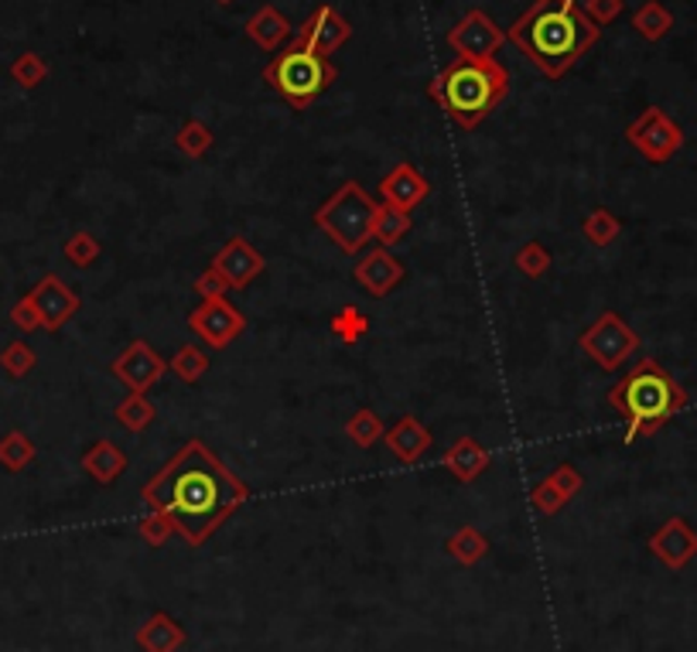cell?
Returning <instances> with one entry per match:
<instances>
[{
    "instance_id": "6da1fadb",
    "label": "cell",
    "mask_w": 697,
    "mask_h": 652,
    "mask_svg": "<svg viewBox=\"0 0 697 652\" xmlns=\"http://www.w3.org/2000/svg\"><path fill=\"white\" fill-rule=\"evenodd\" d=\"M141 496L154 512H165L185 544L202 547L250 499V485L232 475L205 440L192 437L148 478Z\"/></svg>"
},
{
    "instance_id": "7a4b0ae2",
    "label": "cell",
    "mask_w": 697,
    "mask_h": 652,
    "mask_svg": "<svg viewBox=\"0 0 697 652\" xmlns=\"http://www.w3.org/2000/svg\"><path fill=\"white\" fill-rule=\"evenodd\" d=\"M598 38L601 28L581 11L578 0H533L506 31V41H514L547 79L568 76L595 49Z\"/></svg>"
},
{
    "instance_id": "3957f363",
    "label": "cell",
    "mask_w": 697,
    "mask_h": 652,
    "mask_svg": "<svg viewBox=\"0 0 697 652\" xmlns=\"http://www.w3.org/2000/svg\"><path fill=\"white\" fill-rule=\"evenodd\" d=\"M609 407L619 413L625 427V445H636L639 437H649L667 427L687 407V389L657 359L643 356L609 389Z\"/></svg>"
},
{
    "instance_id": "277c9868",
    "label": "cell",
    "mask_w": 697,
    "mask_h": 652,
    "mask_svg": "<svg viewBox=\"0 0 697 652\" xmlns=\"http://www.w3.org/2000/svg\"><path fill=\"white\" fill-rule=\"evenodd\" d=\"M509 92V73L496 59H455L428 82V97L458 130H476Z\"/></svg>"
},
{
    "instance_id": "5b68a950",
    "label": "cell",
    "mask_w": 697,
    "mask_h": 652,
    "mask_svg": "<svg viewBox=\"0 0 697 652\" xmlns=\"http://www.w3.org/2000/svg\"><path fill=\"white\" fill-rule=\"evenodd\" d=\"M380 202L359 181H345L315 208V226L329 236L345 256H356L369 240H377Z\"/></svg>"
},
{
    "instance_id": "8992f818",
    "label": "cell",
    "mask_w": 697,
    "mask_h": 652,
    "mask_svg": "<svg viewBox=\"0 0 697 652\" xmlns=\"http://www.w3.org/2000/svg\"><path fill=\"white\" fill-rule=\"evenodd\" d=\"M335 79H339V68L297 38L284 44L264 68V82L294 110H308Z\"/></svg>"
},
{
    "instance_id": "52a82bcc",
    "label": "cell",
    "mask_w": 697,
    "mask_h": 652,
    "mask_svg": "<svg viewBox=\"0 0 697 652\" xmlns=\"http://www.w3.org/2000/svg\"><path fill=\"white\" fill-rule=\"evenodd\" d=\"M578 348L598 369L616 372L639 353V332L619 311H601L588 329L578 335Z\"/></svg>"
},
{
    "instance_id": "ba28073f",
    "label": "cell",
    "mask_w": 697,
    "mask_h": 652,
    "mask_svg": "<svg viewBox=\"0 0 697 652\" xmlns=\"http://www.w3.org/2000/svg\"><path fill=\"white\" fill-rule=\"evenodd\" d=\"M625 141H630L649 165H667V161L684 148V130L673 124L660 106H646L636 120L625 127Z\"/></svg>"
},
{
    "instance_id": "9c48e42d",
    "label": "cell",
    "mask_w": 697,
    "mask_h": 652,
    "mask_svg": "<svg viewBox=\"0 0 697 652\" xmlns=\"http://www.w3.org/2000/svg\"><path fill=\"white\" fill-rule=\"evenodd\" d=\"M189 329L195 332V338L202 345L226 348L243 335L246 318L240 308H232L226 297H205L189 311Z\"/></svg>"
},
{
    "instance_id": "30bf717a",
    "label": "cell",
    "mask_w": 697,
    "mask_h": 652,
    "mask_svg": "<svg viewBox=\"0 0 697 652\" xmlns=\"http://www.w3.org/2000/svg\"><path fill=\"white\" fill-rule=\"evenodd\" d=\"M448 49L458 59H496V52L503 49L506 31L493 21V14H485L482 8L465 11V17L448 31Z\"/></svg>"
},
{
    "instance_id": "8fae6325",
    "label": "cell",
    "mask_w": 697,
    "mask_h": 652,
    "mask_svg": "<svg viewBox=\"0 0 697 652\" xmlns=\"http://www.w3.org/2000/svg\"><path fill=\"white\" fill-rule=\"evenodd\" d=\"M110 372L116 376V383L127 386V393H148L168 372V362L161 359L144 338H134L124 353L110 362Z\"/></svg>"
},
{
    "instance_id": "7c38bea8",
    "label": "cell",
    "mask_w": 697,
    "mask_h": 652,
    "mask_svg": "<svg viewBox=\"0 0 697 652\" xmlns=\"http://www.w3.org/2000/svg\"><path fill=\"white\" fill-rule=\"evenodd\" d=\"M213 267L223 273V281L229 284V291H246L267 270V260H264V253L253 246L246 236H232L213 256Z\"/></svg>"
},
{
    "instance_id": "4fadbf2b",
    "label": "cell",
    "mask_w": 697,
    "mask_h": 652,
    "mask_svg": "<svg viewBox=\"0 0 697 652\" xmlns=\"http://www.w3.org/2000/svg\"><path fill=\"white\" fill-rule=\"evenodd\" d=\"M28 297L35 301L45 332H59L68 318L79 315V305H83L79 294L68 287L62 277H55V273H45L41 281L28 291Z\"/></svg>"
},
{
    "instance_id": "5bb4252c",
    "label": "cell",
    "mask_w": 697,
    "mask_h": 652,
    "mask_svg": "<svg viewBox=\"0 0 697 652\" xmlns=\"http://www.w3.org/2000/svg\"><path fill=\"white\" fill-rule=\"evenodd\" d=\"M649 553L670 571H684L697 557V529L684 516H670L654 537H649Z\"/></svg>"
},
{
    "instance_id": "9a60e30c",
    "label": "cell",
    "mask_w": 697,
    "mask_h": 652,
    "mask_svg": "<svg viewBox=\"0 0 697 652\" xmlns=\"http://www.w3.org/2000/svg\"><path fill=\"white\" fill-rule=\"evenodd\" d=\"M294 38L305 41L308 49H315L318 55L329 59L332 52L342 49L348 38H353V25H348V21L332 4H321V8L312 11V17L305 21V25L294 31Z\"/></svg>"
},
{
    "instance_id": "2e32d148",
    "label": "cell",
    "mask_w": 697,
    "mask_h": 652,
    "mask_svg": "<svg viewBox=\"0 0 697 652\" xmlns=\"http://www.w3.org/2000/svg\"><path fill=\"white\" fill-rule=\"evenodd\" d=\"M581 488H585V475H581L574 464L561 461L550 475H544L530 493V506L541 512V516H557Z\"/></svg>"
},
{
    "instance_id": "e0dca14e",
    "label": "cell",
    "mask_w": 697,
    "mask_h": 652,
    "mask_svg": "<svg viewBox=\"0 0 697 652\" xmlns=\"http://www.w3.org/2000/svg\"><path fill=\"white\" fill-rule=\"evenodd\" d=\"M431 195V184L428 178L417 171L414 165H407V161H401V165H393L383 181H380V199L383 205L390 208H397V213H414L417 205H421L424 199Z\"/></svg>"
},
{
    "instance_id": "ac0fdd59",
    "label": "cell",
    "mask_w": 697,
    "mask_h": 652,
    "mask_svg": "<svg viewBox=\"0 0 697 652\" xmlns=\"http://www.w3.org/2000/svg\"><path fill=\"white\" fill-rule=\"evenodd\" d=\"M404 264L401 260H393L390 250L386 246H377V250H369L363 260L356 264L353 277H356V284L366 291V294H373V297H386L401 287L404 281Z\"/></svg>"
},
{
    "instance_id": "d6986e66",
    "label": "cell",
    "mask_w": 697,
    "mask_h": 652,
    "mask_svg": "<svg viewBox=\"0 0 697 652\" xmlns=\"http://www.w3.org/2000/svg\"><path fill=\"white\" fill-rule=\"evenodd\" d=\"M431 431L417 421L414 413H407V417H401L397 424L393 427H386V434H383V445L390 448V455L397 458L401 464H414V461H421L424 455H428V448H431Z\"/></svg>"
},
{
    "instance_id": "ffe728a7",
    "label": "cell",
    "mask_w": 697,
    "mask_h": 652,
    "mask_svg": "<svg viewBox=\"0 0 697 652\" xmlns=\"http://www.w3.org/2000/svg\"><path fill=\"white\" fill-rule=\"evenodd\" d=\"M246 38L257 44V49H264V52H281L284 49V41L294 35V25L291 21L277 11L274 4H264L261 11H253L250 14V21H246Z\"/></svg>"
},
{
    "instance_id": "44dd1931",
    "label": "cell",
    "mask_w": 697,
    "mask_h": 652,
    "mask_svg": "<svg viewBox=\"0 0 697 652\" xmlns=\"http://www.w3.org/2000/svg\"><path fill=\"white\" fill-rule=\"evenodd\" d=\"M185 628L168 615V612H154L141 628H137V649H144V652H178L185 645Z\"/></svg>"
},
{
    "instance_id": "7402d4cb",
    "label": "cell",
    "mask_w": 697,
    "mask_h": 652,
    "mask_svg": "<svg viewBox=\"0 0 697 652\" xmlns=\"http://www.w3.org/2000/svg\"><path fill=\"white\" fill-rule=\"evenodd\" d=\"M490 451H485L476 437H458L455 445L445 451L441 464L448 469V475H455L458 482H476L485 469H490Z\"/></svg>"
},
{
    "instance_id": "603a6c76",
    "label": "cell",
    "mask_w": 697,
    "mask_h": 652,
    "mask_svg": "<svg viewBox=\"0 0 697 652\" xmlns=\"http://www.w3.org/2000/svg\"><path fill=\"white\" fill-rule=\"evenodd\" d=\"M83 472L100 482V485H113L127 472V455L113 445V440H97V445H89L83 451Z\"/></svg>"
},
{
    "instance_id": "cb8c5ba5",
    "label": "cell",
    "mask_w": 697,
    "mask_h": 652,
    "mask_svg": "<svg viewBox=\"0 0 697 652\" xmlns=\"http://www.w3.org/2000/svg\"><path fill=\"white\" fill-rule=\"evenodd\" d=\"M633 28L646 41H663L673 31V14L660 4V0H646L633 14Z\"/></svg>"
},
{
    "instance_id": "d4e9b609",
    "label": "cell",
    "mask_w": 697,
    "mask_h": 652,
    "mask_svg": "<svg viewBox=\"0 0 697 652\" xmlns=\"http://www.w3.org/2000/svg\"><path fill=\"white\" fill-rule=\"evenodd\" d=\"M619 232H622V219L612 213V208L606 205H598L592 208V213L585 216V222H581V236H585L592 246H612L619 240Z\"/></svg>"
},
{
    "instance_id": "484cf974",
    "label": "cell",
    "mask_w": 697,
    "mask_h": 652,
    "mask_svg": "<svg viewBox=\"0 0 697 652\" xmlns=\"http://www.w3.org/2000/svg\"><path fill=\"white\" fill-rule=\"evenodd\" d=\"M154 404L148 400V393H127V397L116 404V410H113V417H116V424L121 427H127L130 434H141V431H148L151 427V421H154Z\"/></svg>"
},
{
    "instance_id": "4316f807",
    "label": "cell",
    "mask_w": 697,
    "mask_h": 652,
    "mask_svg": "<svg viewBox=\"0 0 697 652\" xmlns=\"http://www.w3.org/2000/svg\"><path fill=\"white\" fill-rule=\"evenodd\" d=\"M445 547H448V553L455 557V561L465 564V567L479 564L482 557L490 553V540H485V533L476 529V526H461L458 533H452Z\"/></svg>"
},
{
    "instance_id": "83f0119b",
    "label": "cell",
    "mask_w": 697,
    "mask_h": 652,
    "mask_svg": "<svg viewBox=\"0 0 697 652\" xmlns=\"http://www.w3.org/2000/svg\"><path fill=\"white\" fill-rule=\"evenodd\" d=\"M35 455H38V448L25 431H8L0 437V464H4L8 472H14V475L25 472L35 461Z\"/></svg>"
},
{
    "instance_id": "f1b7e54d",
    "label": "cell",
    "mask_w": 697,
    "mask_h": 652,
    "mask_svg": "<svg viewBox=\"0 0 697 652\" xmlns=\"http://www.w3.org/2000/svg\"><path fill=\"white\" fill-rule=\"evenodd\" d=\"M383 434H386V427H383V421H380V413L369 410V407L356 410V413L345 421V437L353 440L356 448H363V451L373 448L377 440H383Z\"/></svg>"
},
{
    "instance_id": "f546056e",
    "label": "cell",
    "mask_w": 697,
    "mask_h": 652,
    "mask_svg": "<svg viewBox=\"0 0 697 652\" xmlns=\"http://www.w3.org/2000/svg\"><path fill=\"white\" fill-rule=\"evenodd\" d=\"M213 144H216V137L202 120H185L175 133V148L185 157H205L208 151H213Z\"/></svg>"
},
{
    "instance_id": "4dcf8cb0",
    "label": "cell",
    "mask_w": 697,
    "mask_h": 652,
    "mask_svg": "<svg viewBox=\"0 0 697 652\" xmlns=\"http://www.w3.org/2000/svg\"><path fill=\"white\" fill-rule=\"evenodd\" d=\"M168 369L175 372V376L181 383H199L205 372H208V356H205V348L202 345H181L178 353L172 356Z\"/></svg>"
},
{
    "instance_id": "1f68e13d",
    "label": "cell",
    "mask_w": 697,
    "mask_h": 652,
    "mask_svg": "<svg viewBox=\"0 0 697 652\" xmlns=\"http://www.w3.org/2000/svg\"><path fill=\"white\" fill-rule=\"evenodd\" d=\"M514 267H517L523 277H530V281H537V277H544V273L554 267V256H550V250H547L544 243L530 240V243H523V246L517 250Z\"/></svg>"
},
{
    "instance_id": "d6a6232c",
    "label": "cell",
    "mask_w": 697,
    "mask_h": 652,
    "mask_svg": "<svg viewBox=\"0 0 697 652\" xmlns=\"http://www.w3.org/2000/svg\"><path fill=\"white\" fill-rule=\"evenodd\" d=\"M11 79H14L21 89H38L45 79H49V62H45L38 52H21V55L11 62Z\"/></svg>"
},
{
    "instance_id": "836d02e7",
    "label": "cell",
    "mask_w": 697,
    "mask_h": 652,
    "mask_svg": "<svg viewBox=\"0 0 697 652\" xmlns=\"http://www.w3.org/2000/svg\"><path fill=\"white\" fill-rule=\"evenodd\" d=\"M38 366V356H35V348L28 342H8L4 345V353H0V369L8 372L11 380H25L28 372Z\"/></svg>"
},
{
    "instance_id": "e575fe53",
    "label": "cell",
    "mask_w": 697,
    "mask_h": 652,
    "mask_svg": "<svg viewBox=\"0 0 697 652\" xmlns=\"http://www.w3.org/2000/svg\"><path fill=\"white\" fill-rule=\"evenodd\" d=\"M62 253H65V260L73 264V267H92V264L100 260L103 246H100V240H97V236H92V232L79 229V232H73V236L65 240Z\"/></svg>"
},
{
    "instance_id": "d590c367",
    "label": "cell",
    "mask_w": 697,
    "mask_h": 652,
    "mask_svg": "<svg viewBox=\"0 0 697 652\" xmlns=\"http://www.w3.org/2000/svg\"><path fill=\"white\" fill-rule=\"evenodd\" d=\"M332 335L339 338V342H345V345H356L366 332H369V318L356 308V305H348V308H342L335 318H332Z\"/></svg>"
},
{
    "instance_id": "8d00e7d4",
    "label": "cell",
    "mask_w": 697,
    "mask_h": 652,
    "mask_svg": "<svg viewBox=\"0 0 697 652\" xmlns=\"http://www.w3.org/2000/svg\"><path fill=\"white\" fill-rule=\"evenodd\" d=\"M410 229H414V219H410L407 213H397V208H390V205H383V208H380V219H377V240H380L383 246L401 243Z\"/></svg>"
},
{
    "instance_id": "74e56055",
    "label": "cell",
    "mask_w": 697,
    "mask_h": 652,
    "mask_svg": "<svg viewBox=\"0 0 697 652\" xmlns=\"http://www.w3.org/2000/svg\"><path fill=\"white\" fill-rule=\"evenodd\" d=\"M137 533H141V540L148 547H165L168 537H175V526H172V520L165 516V512L151 509V516H144L141 523H137Z\"/></svg>"
},
{
    "instance_id": "f35d334b",
    "label": "cell",
    "mask_w": 697,
    "mask_h": 652,
    "mask_svg": "<svg viewBox=\"0 0 697 652\" xmlns=\"http://www.w3.org/2000/svg\"><path fill=\"white\" fill-rule=\"evenodd\" d=\"M581 11H585L598 28H606V25H612V21L625 11V0H585V4H581Z\"/></svg>"
},
{
    "instance_id": "ab89813d",
    "label": "cell",
    "mask_w": 697,
    "mask_h": 652,
    "mask_svg": "<svg viewBox=\"0 0 697 652\" xmlns=\"http://www.w3.org/2000/svg\"><path fill=\"white\" fill-rule=\"evenodd\" d=\"M11 324L21 332H38L41 329V318H38V308H35V301L25 294L17 301V305L11 308Z\"/></svg>"
},
{
    "instance_id": "60d3db41",
    "label": "cell",
    "mask_w": 697,
    "mask_h": 652,
    "mask_svg": "<svg viewBox=\"0 0 697 652\" xmlns=\"http://www.w3.org/2000/svg\"><path fill=\"white\" fill-rule=\"evenodd\" d=\"M226 291H229V284L223 281V273L208 264L202 273H199V281H195V294L205 301V297H226Z\"/></svg>"
},
{
    "instance_id": "b9f144b4",
    "label": "cell",
    "mask_w": 697,
    "mask_h": 652,
    "mask_svg": "<svg viewBox=\"0 0 697 652\" xmlns=\"http://www.w3.org/2000/svg\"><path fill=\"white\" fill-rule=\"evenodd\" d=\"M216 4H232V0H216Z\"/></svg>"
}]
</instances>
